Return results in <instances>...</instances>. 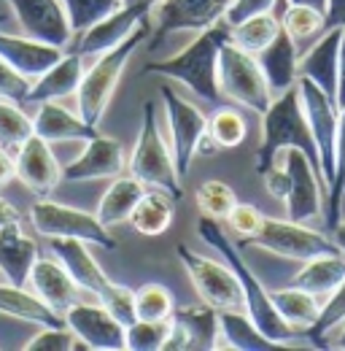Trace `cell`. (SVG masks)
<instances>
[{"label": "cell", "instance_id": "obj_1", "mask_svg": "<svg viewBox=\"0 0 345 351\" xmlns=\"http://www.w3.org/2000/svg\"><path fill=\"white\" fill-rule=\"evenodd\" d=\"M197 232H200V238H203L211 249H216V252L224 257V263L232 267V273L238 276L240 289H243V308H246L248 319L257 324L270 341H275V343L283 346V349L297 346L294 341H307L305 332H297L294 327H289V324L278 316V311H275L272 300H270V292L261 287L257 273H254V270L248 267V263L243 260L240 246L232 243V238L224 232V227L218 224V219L200 217V219H197Z\"/></svg>", "mask_w": 345, "mask_h": 351}, {"label": "cell", "instance_id": "obj_2", "mask_svg": "<svg viewBox=\"0 0 345 351\" xmlns=\"http://www.w3.org/2000/svg\"><path fill=\"white\" fill-rule=\"evenodd\" d=\"M227 41H229V25L221 19L211 27L200 30V36L192 44L183 46L175 57L149 62L143 68V76L154 73V76L181 82L197 97H203L208 103H218L221 100V92H218V51Z\"/></svg>", "mask_w": 345, "mask_h": 351}, {"label": "cell", "instance_id": "obj_3", "mask_svg": "<svg viewBox=\"0 0 345 351\" xmlns=\"http://www.w3.org/2000/svg\"><path fill=\"white\" fill-rule=\"evenodd\" d=\"M283 149L305 152L307 160L321 173L318 149H316V141H313V132H310V125H307V117H305L300 89L297 87L286 89L283 95L272 97L270 108L261 114V143H259L257 152V173H267L275 165V160H278V154Z\"/></svg>", "mask_w": 345, "mask_h": 351}, {"label": "cell", "instance_id": "obj_4", "mask_svg": "<svg viewBox=\"0 0 345 351\" xmlns=\"http://www.w3.org/2000/svg\"><path fill=\"white\" fill-rule=\"evenodd\" d=\"M146 36H149V22L140 25L125 44L97 54L94 65L89 71H84L79 92H76V103H79V117L89 128H97L100 119L105 117V111L111 106V97L119 87V79H122V73L127 68L129 57L135 54L138 46L143 44Z\"/></svg>", "mask_w": 345, "mask_h": 351}, {"label": "cell", "instance_id": "obj_5", "mask_svg": "<svg viewBox=\"0 0 345 351\" xmlns=\"http://www.w3.org/2000/svg\"><path fill=\"white\" fill-rule=\"evenodd\" d=\"M129 176H135L138 181H143L151 189H162L168 192L172 200L183 197V181L175 168V157L168 141L159 132V122H157V108L154 103H143V119H140V130H138V141L129 157Z\"/></svg>", "mask_w": 345, "mask_h": 351}, {"label": "cell", "instance_id": "obj_6", "mask_svg": "<svg viewBox=\"0 0 345 351\" xmlns=\"http://www.w3.org/2000/svg\"><path fill=\"white\" fill-rule=\"evenodd\" d=\"M240 249L246 246H259L270 254H278L283 260H313V257H321V254H337L340 246L332 241V235L327 232H316L313 227L302 224V221L292 219H272V217H264L259 230L246 238V241H238Z\"/></svg>", "mask_w": 345, "mask_h": 351}, {"label": "cell", "instance_id": "obj_7", "mask_svg": "<svg viewBox=\"0 0 345 351\" xmlns=\"http://www.w3.org/2000/svg\"><path fill=\"white\" fill-rule=\"evenodd\" d=\"M218 92L221 97L254 114H264L272 103V92L267 87V79L259 68L257 57L229 41L218 51Z\"/></svg>", "mask_w": 345, "mask_h": 351}, {"label": "cell", "instance_id": "obj_8", "mask_svg": "<svg viewBox=\"0 0 345 351\" xmlns=\"http://www.w3.org/2000/svg\"><path fill=\"white\" fill-rule=\"evenodd\" d=\"M30 221H33L36 232H41L49 241L79 238L86 243H97L103 249H116V238L111 235V230L103 221L97 219V214H86V211L73 208V206H62V203L41 197L30 208Z\"/></svg>", "mask_w": 345, "mask_h": 351}, {"label": "cell", "instance_id": "obj_9", "mask_svg": "<svg viewBox=\"0 0 345 351\" xmlns=\"http://www.w3.org/2000/svg\"><path fill=\"white\" fill-rule=\"evenodd\" d=\"M175 252H178V260L183 265L189 281L194 284L197 295L203 298V303H208L216 311H246L240 281L229 265L194 254L186 243H178Z\"/></svg>", "mask_w": 345, "mask_h": 351}, {"label": "cell", "instance_id": "obj_10", "mask_svg": "<svg viewBox=\"0 0 345 351\" xmlns=\"http://www.w3.org/2000/svg\"><path fill=\"white\" fill-rule=\"evenodd\" d=\"M162 100H165V114H168V130H170V149L175 157V168L181 181L189 176V168L194 162V157L200 154V146L205 141L208 132V117L189 103L186 97H181L178 92H172L168 84L159 87Z\"/></svg>", "mask_w": 345, "mask_h": 351}, {"label": "cell", "instance_id": "obj_11", "mask_svg": "<svg viewBox=\"0 0 345 351\" xmlns=\"http://www.w3.org/2000/svg\"><path fill=\"white\" fill-rule=\"evenodd\" d=\"M283 160V168L289 176V189H286V219L292 221H307L324 217V197L327 186L321 181L318 168L307 160V154L300 149H283L278 154Z\"/></svg>", "mask_w": 345, "mask_h": 351}, {"label": "cell", "instance_id": "obj_12", "mask_svg": "<svg viewBox=\"0 0 345 351\" xmlns=\"http://www.w3.org/2000/svg\"><path fill=\"white\" fill-rule=\"evenodd\" d=\"M302 97V108L307 117V125L313 132L316 149H318V165H321V181L329 189L335 176V149H337V128H340V108L335 100H329L310 79L297 82Z\"/></svg>", "mask_w": 345, "mask_h": 351}, {"label": "cell", "instance_id": "obj_13", "mask_svg": "<svg viewBox=\"0 0 345 351\" xmlns=\"http://www.w3.org/2000/svg\"><path fill=\"white\" fill-rule=\"evenodd\" d=\"M229 0H157L151 14V49H159L172 33H200L224 19Z\"/></svg>", "mask_w": 345, "mask_h": 351}, {"label": "cell", "instance_id": "obj_14", "mask_svg": "<svg viewBox=\"0 0 345 351\" xmlns=\"http://www.w3.org/2000/svg\"><path fill=\"white\" fill-rule=\"evenodd\" d=\"M22 27L33 41L68 49L73 44V30L65 14L62 0H5Z\"/></svg>", "mask_w": 345, "mask_h": 351}, {"label": "cell", "instance_id": "obj_15", "mask_svg": "<svg viewBox=\"0 0 345 351\" xmlns=\"http://www.w3.org/2000/svg\"><path fill=\"white\" fill-rule=\"evenodd\" d=\"M151 5L146 3H135V5H122L119 11H114L111 16L100 19L97 25L86 27L84 33H79V41L73 44V51L81 57H97L114 46L125 44L129 36L146 25L151 16Z\"/></svg>", "mask_w": 345, "mask_h": 351}, {"label": "cell", "instance_id": "obj_16", "mask_svg": "<svg viewBox=\"0 0 345 351\" xmlns=\"http://www.w3.org/2000/svg\"><path fill=\"white\" fill-rule=\"evenodd\" d=\"M65 324L68 330L84 341L89 351H122L125 349V324L114 319L103 306H89L76 300L65 308Z\"/></svg>", "mask_w": 345, "mask_h": 351}, {"label": "cell", "instance_id": "obj_17", "mask_svg": "<svg viewBox=\"0 0 345 351\" xmlns=\"http://www.w3.org/2000/svg\"><path fill=\"white\" fill-rule=\"evenodd\" d=\"M165 351H214L218 346V311L208 303L172 311Z\"/></svg>", "mask_w": 345, "mask_h": 351}, {"label": "cell", "instance_id": "obj_18", "mask_svg": "<svg viewBox=\"0 0 345 351\" xmlns=\"http://www.w3.org/2000/svg\"><path fill=\"white\" fill-rule=\"evenodd\" d=\"M14 168H16V178L38 197L51 195L62 181V168H60L51 146L38 135H30L19 146Z\"/></svg>", "mask_w": 345, "mask_h": 351}, {"label": "cell", "instance_id": "obj_19", "mask_svg": "<svg viewBox=\"0 0 345 351\" xmlns=\"http://www.w3.org/2000/svg\"><path fill=\"white\" fill-rule=\"evenodd\" d=\"M125 146L116 138L94 135L84 143V152L62 168V181H97V178H116L125 171Z\"/></svg>", "mask_w": 345, "mask_h": 351}, {"label": "cell", "instance_id": "obj_20", "mask_svg": "<svg viewBox=\"0 0 345 351\" xmlns=\"http://www.w3.org/2000/svg\"><path fill=\"white\" fill-rule=\"evenodd\" d=\"M345 27H329L318 38V44L300 57V76L310 79L329 100L337 103V62H340V41Z\"/></svg>", "mask_w": 345, "mask_h": 351}, {"label": "cell", "instance_id": "obj_21", "mask_svg": "<svg viewBox=\"0 0 345 351\" xmlns=\"http://www.w3.org/2000/svg\"><path fill=\"white\" fill-rule=\"evenodd\" d=\"M257 62L267 79V87L272 97L283 95L286 89L297 87L300 82V51L297 41L281 27V33L272 38V44L257 54Z\"/></svg>", "mask_w": 345, "mask_h": 351}, {"label": "cell", "instance_id": "obj_22", "mask_svg": "<svg viewBox=\"0 0 345 351\" xmlns=\"http://www.w3.org/2000/svg\"><path fill=\"white\" fill-rule=\"evenodd\" d=\"M84 76V57L76 51H65L54 65H49L38 79H33L27 100L25 103H51V100H65L79 92Z\"/></svg>", "mask_w": 345, "mask_h": 351}, {"label": "cell", "instance_id": "obj_23", "mask_svg": "<svg viewBox=\"0 0 345 351\" xmlns=\"http://www.w3.org/2000/svg\"><path fill=\"white\" fill-rule=\"evenodd\" d=\"M62 54H65V49L33 41L27 36L19 38V36H11V33H0V57L30 82L38 79L43 71L49 65H54Z\"/></svg>", "mask_w": 345, "mask_h": 351}, {"label": "cell", "instance_id": "obj_24", "mask_svg": "<svg viewBox=\"0 0 345 351\" xmlns=\"http://www.w3.org/2000/svg\"><path fill=\"white\" fill-rule=\"evenodd\" d=\"M30 284L36 289V295L41 298L46 306H51L57 313H65V308H71L79 300L81 287L73 281V276L62 267L57 260H36L33 270H30Z\"/></svg>", "mask_w": 345, "mask_h": 351}, {"label": "cell", "instance_id": "obj_25", "mask_svg": "<svg viewBox=\"0 0 345 351\" xmlns=\"http://www.w3.org/2000/svg\"><path fill=\"white\" fill-rule=\"evenodd\" d=\"M51 252L57 254V260L62 263V267L73 276V281L89 292V295H97L111 278L103 273L100 263L94 260V254L89 252L86 241L79 238H54L51 241Z\"/></svg>", "mask_w": 345, "mask_h": 351}, {"label": "cell", "instance_id": "obj_26", "mask_svg": "<svg viewBox=\"0 0 345 351\" xmlns=\"http://www.w3.org/2000/svg\"><path fill=\"white\" fill-rule=\"evenodd\" d=\"M38 260V246L33 238L22 235L19 224L0 227V270L8 284L25 287L30 281V270Z\"/></svg>", "mask_w": 345, "mask_h": 351}, {"label": "cell", "instance_id": "obj_27", "mask_svg": "<svg viewBox=\"0 0 345 351\" xmlns=\"http://www.w3.org/2000/svg\"><path fill=\"white\" fill-rule=\"evenodd\" d=\"M33 130L46 143H65V141H81L97 135V128H89L81 117L65 111L57 103H41L38 114L33 117Z\"/></svg>", "mask_w": 345, "mask_h": 351}, {"label": "cell", "instance_id": "obj_28", "mask_svg": "<svg viewBox=\"0 0 345 351\" xmlns=\"http://www.w3.org/2000/svg\"><path fill=\"white\" fill-rule=\"evenodd\" d=\"M232 351H272L283 349L270 341L246 311H218V346Z\"/></svg>", "mask_w": 345, "mask_h": 351}, {"label": "cell", "instance_id": "obj_29", "mask_svg": "<svg viewBox=\"0 0 345 351\" xmlns=\"http://www.w3.org/2000/svg\"><path fill=\"white\" fill-rule=\"evenodd\" d=\"M0 313L22 322H33L41 327H62L65 316L57 313L51 306H46L38 295L27 292L16 284H0Z\"/></svg>", "mask_w": 345, "mask_h": 351}, {"label": "cell", "instance_id": "obj_30", "mask_svg": "<svg viewBox=\"0 0 345 351\" xmlns=\"http://www.w3.org/2000/svg\"><path fill=\"white\" fill-rule=\"evenodd\" d=\"M270 300H272V306L278 311V316L289 327H294L297 332H307L316 324V319L321 313V306H324V298H318V295H313L307 289H300L294 284L283 287V289H272Z\"/></svg>", "mask_w": 345, "mask_h": 351}, {"label": "cell", "instance_id": "obj_31", "mask_svg": "<svg viewBox=\"0 0 345 351\" xmlns=\"http://www.w3.org/2000/svg\"><path fill=\"white\" fill-rule=\"evenodd\" d=\"M146 192V184L138 181L135 176H116L114 184L103 192L100 197V206H97V219L103 221L108 230L116 227V224H125L129 221L138 200L143 197Z\"/></svg>", "mask_w": 345, "mask_h": 351}, {"label": "cell", "instance_id": "obj_32", "mask_svg": "<svg viewBox=\"0 0 345 351\" xmlns=\"http://www.w3.org/2000/svg\"><path fill=\"white\" fill-rule=\"evenodd\" d=\"M340 281H345V252L305 260L302 270L292 278L294 287L307 289V292H313L318 298H327Z\"/></svg>", "mask_w": 345, "mask_h": 351}, {"label": "cell", "instance_id": "obj_33", "mask_svg": "<svg viewBox=\"0 0 345 351\" xmlns=\"http://www.w3.org/2000/svg\"><path fill=\"white\" fill-rule=\"evenodd\" d=\"M172 214H175V203L168 192L162 189H146L143 197L138 200L132 217H129V224L140 232V235H162L168 232V227L172 224Z\"/></svg>", "mask_w": 345, "mask_h": 351}, {"label": "cell", "instance_id": "obj_34", "mask_svg": "<svg viewBox=\"0 0 345 351\" xmlns=\"http://www.w3.org/2000/svg\"><path fill=\"white\" fill-rule=\"evenodd\" d=\"M278 33H281V19L272 16V11H267V14H259V16H251L240 25L229 27V44L257 57L261 49L272 44V38Z\"/></svg>", "mask_w": 345, "mask_h": 351}, {"label": "cell", "instance_id": "obj_35", "mask_svg": "<svg viewBox=\"0 0 345 351\" xmlns=\"http://www.w3.org/2000/svg\"><path fill=\"white\" fill-rule=\"evenodd\" d=\"M205 135L216 149H238L248 135V125H246V119L238 108L221 106L208 117V132Z\"/></svg>", "mask_w": 345, "mask_h": 351}, {"label": "cell", "instance_id": "obj_36", "mask_svg": "<svg viewBox=\"0 0 345 351\" xmlns=\"http://www.w3.org/2000/svg\"><path fill=\"white\" fill-rule=\"evenodd\" d=\"M345 324V281H340L327 298H324V306H321V313L316 319V324L305 332L310 346L313 349H329L324 341L329 332H335L337 327Z\"/></svg>", "mask_w": 345, "mask_h": 351}, {"label": "cell", "instance_id": "obj_37", "mask_svg": "<svg viewBox=\"0 0 345 351\" xmlns=\"http://www.w3.org/2000/svg\"><path fill=\"white\" fill-rule=\"evenodd\" d=\"M345 197V108H340V128H337V149H335V176L327 189V208H324V221L327 232H332L340 224V208Z\"/></svg>", "mask_w": 345, "mask_h": 351}, {"label": "cell", "instance_id": "obj_38", "mask_svg": "<svg viewBox=\"0 0 345 351\" xmlns=\"http://www.w3.org/2000/svg\"><path fill=\"white\" fill-rule=\"evenodd\" d=\"M36 135L33 130V119L14 103L0 97V146L5 152H19V146Z\"/></svg>", "mask_w": 345, "mask_h": 351}, {"label": "cell", "instance_id": "obj_39", "mask_svg": "<svg viewBox=\"0 0 345 351\" xmlns=\"http://www.w3.org/2000/svg\"><path fill=\"white\" fill-rule=\"evenodd\" d=\"M170 319H135L125 327V349L129 351H162L170 335Z\"/></svg>", "mask_w": 345, "mask_h": 351}, {"label": "cell", "instance_id": "obj_40", "mask_svg": "<svg viewBox=\"0 0 345 351\" xmlns=\"http://www.w3.org/2000/svg\"><path fill=\"white\" fill-rule=\"evenodd\" d=\"M62 5H65V14H68L73 36H79V33H84L86 27H92L100 19H105L114 11H119L125 5V0H62Z\"/></svg>", "mask_w": 345, "mask_h": 351}, {"label": "cell", "instance_id": "obj_41", "mask_svg": "<svg viewBox=\"0 0 345 351\" xmlns=\"http://www.w3.org/2000/svg\"><path fill=\"white\" fill-rule=\"evenodd\" d=\"M172 292L165 284H143L135 289V316L138 319H151V322H159V319H172Z\"/></svg>", "mask_w": 345, "mask_h": 351}, {"label": "cell", "instance_id": "obj_42", "mask_svg": "<svg viewBox=\"0 0 345 351\" xmlns=\"http://www.w3.org/2000/svg\"><path fill=\"white\" fill-rule=\"evenodd\" d=\"M281 27L294 38V41H305L313 38L318 33L327 30L324 25V11L313 8V5H302V3H286V11L281 16Z\"/></svg>", "mask_w": 345, "mask_h": 351}, {"label": "cell", "instance_id": "obj_43", "mask_svg": "<svg viewBox=\"0 0 345 351\" xmlns=\"http://www.w3.org/2000/svg\"><path fill=\"white\" fill-rule=\"evenodd\" d=\"M194 200H197V208L203 211V217H211V219H218V221L227 219L229 211L238 206L235 189L229 184H224V181H216V178L200 184Z\"/></svg>", "mask_w": 345, "mask_h": 351}, {"label": "cell", "instance_id": "obj_44", "mask_svg": "<svg viewBox=\"0 0 345 351\" xmlns=\"http://www.w3.org/2000/svg\"><path fill=\"white\" fill-rule=\"evenodd\" d=\"M94 298L100 300V306L105 308L114 319H119L125 327L138 319V316H135V289H129V287H125V284L108 281Z\"/></svg>", "mask_w": 345, "mask_h": 351}, {"label": "cell", "instance_id": "obj_45", "mask_svg": "<svg viewBox=\"0 0 345 351\" xmlns=\"http://www.w3.org/2000/svg\"><path fill=\"white\" fill-rule=\"evenodd\" d=\"M76 335L68 330V324L62 327H43L41 332L25 343V351H71L73 349Z\"/></svg>", "mask_w": 345, "mask_h": 351}, {"label": "cell", "instance_id": "obj_46", "mask_svg": "<svg viewBox=\"0 0 345 351\" xmlns=\"http://www.w3.org/2000/svg\"><path fill=\"white\" fill-rule=\"evenodd\" d=\"M30 79H25L19 71H14L3 57H0V97L14 100V103H25L27 92H30Z\"/></svg>", "mask_w": 345, "mask_h": 351}, {"label": "cell", "instance_id": "obj_47", "mask_svg": "<svg viewBox=\"0 0 345 351\" xmlns=\"http://www.w3.org/2000/svg\"><path fill=\"white\" fill-rule=\"evenodd\" d=\"M275 3H278V0H229V5H227V11H224V22H227L229 27H235V25L251 19V16L272 11Z\"/></svg>", "mask_w": 345, "mask_h": 351}, {"label": "cell", "instance_id": "obj_48", "mask_svg": "<svg viewBox=\"0 0 345 351\" xmlns=\"http://www.w3.org/2000/svg\"><path fill=\"white\" fill-rule=\"evenodd\" d=\"M261 214H259L254 206H246V203H238L232 211H229V217H227V224H229V230L240 238V241H246V238H251L254 232L259 230V224H261Z\"/></svg>", "mask_w": 345, "mask_h": 351}, {"label": "cell", "instance_id": "obj_49", "mask_svg": "<svg viewBox=\"0 0 345 351\" xmlns=\"http://www.w3.org/2000/svg\"><path fill=\"white\" fill-rule=\"evenodd\" d=\"M324 25H327V30L329 27H345V0H327Z\"/></svg>", "mask_w": 345, "mask_h": 351}, {"label": "cell", "instance_id": "obj_50", "mask_svg": "<svg viewBox=\"0 0 345 351\" xmlns=\"http://www.w3.org/2000/svg\"><path fill=\"white\" fill-rule=\"evenodd\" d=\"M337 108H345V30L340 41V62H337Z\"/></svg>", "mask_w": 345, "mask_h": 351}, {"label": "cell", "instance_id": "obj_51", "mask_svg": "<svg viewBox=\"0 0 345 351\" xmlns=\"http://www.w3.org/2000/svg\"><path fill=\"white\" fill-rule=\"evenodd\" d=\"M16 176V168H14V160H11V154L0 146V186H5L11 178Z\"/></svg>", "mask_w": 345, "mask_h": 351}, {"label": "cell", "instance_id": "obj_52", "mask_svg": "<svg viewBox=\"0 0 345 351\" xmlns=\"http://www.w3.org/2000/svg\"><path fill=\"white\" fill-rule=\"evenodd\" d=\"M22 219V214L8 203V200H3L0 197V227H8V224H19Z\"/></svg>", "mask_w": 345, "mask_h": 351}, {"label": "cell", "instance_id": "obj_53", "mask_svg": "<svg viewBox=\"0 0 345 351\" xmlns=\"http://www.w3.org/2000/svg\"><path fill=\"white\" fill-rule=\"evenodd\" d=\"M329 235H332V241L340 246V252H345V221L343 219H340V224H337V227H335Z\"/></svg>", "mask_w": 345, "mask_h": 351}, {"label": "cell", "instance_id": "obj_54", "mask_svg": "<svg viewBox=\"0 0 345 351\" xmlns=\"http://www.w3.org/2000/svg\"><path fill=\"white\" fill-rule=\"evenodd\" d=\"M286 3H302V5H313L318 11H327V0H286Z\"/></svg>", "mask_w": 345, "mask_h": 351}, {"label": "cell", "instance_id": "obj_55", "mask_svg": "<svg viewBox=\"0 0 345 351\" xmlns=\"http://www.w3.org/2000/svg\"><path fill=\"white\" fill-rule=\"evenodd\" d=\"M329 349H340V351H345V324H343V330H340V338H337V343H332Z\"/></svg>", "mask_w": 345, "mask_h": 351}, {"label": "cell", "instance_id": "obj_56", "mask_svg": "<svg viewBox=\"0 0 345 351\" xmlns=\"http://www.w3.org/2000/svg\"><path fill=\"white\" fill-rule=\"evenodd\" d=\"M135 3H146V5H151V8H154V3H157V0H125V5H135Z\"/></svg>", "mask_w": 345, "mask_h": 351}]
</instances>
